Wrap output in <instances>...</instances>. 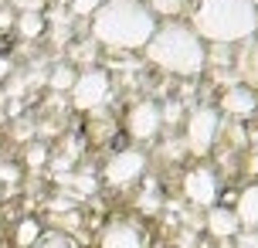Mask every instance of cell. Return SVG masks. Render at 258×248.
<instances>
[{"label": "cell", "mask_w": 258, "mask_h": 248, "mask_svg": "<svg viewBox=\"0 0 258 248\" xmlns=\"http://www.w3.org/2000/svg\"><path fill=\"white\" fill-rule=\"evenodd\" d=\"M156 24V14L143 0H102L92 14V38L116 51H140L153 38Z\"/></svg>", "instance_id": "1"}, {"label": "cell", "mask_w": 258, "mask_h": 248, "mask_svg": "<svg viewBox=\"0 0 258 248\" xmlns=\"http://www.w3.org/2000/svg\"><path fill=\"white\" fill-rule=\"evenodd\" d=\"M190 27L204 44H241L258 31V7L251 0H194Z\"/></svg>", "instance_id": "2"}, {"label": "cell", "mask_w": 258, "mask_h": 248, "mask_svg": "<svg viewBox=\"0 0 258 248\" xmlns=\"http://www.w3.org/2000/svg\"><path fill=\"white\" fill-rule=\"evenodd\" d=\"M146 61L156 68H163L170 75H201L207 65V48L201 34L194 31L187 21H167V24H156L153 38L146 41Z\"/></svg>", "instance_id": "3"}, {"label": "cell", "mask_w": 258, "mask_h": 248, "mask_svg": "<svg viewBox=\"0 0 258 248\" xmlns=\"http://www.w3.org/2000/svg\"><path fill=\"white\" fill-rule=\"evenodd\" d=\"M221 133V112L214 105H197L187 119V150H190L194 157H207L211 150H214V140H218Z\"/></svg>", "instance_id": "4"}, {"label": "cell", "mask_w": 258, "mask_h": 248, "mask_svg": "<svg viewBox=\"0 0 258 248\" xmlns=\"http://www.w3.org/2000/svg\"><path fill=\"white\" fill-rule=\"evenodd\" d=\"M109 92H112V79H109V72L102 68H85L82 75L75 79L72 85V102L75 109H99V105L109 102Z\"/></svg>", "instance_id": "5"}, {"label": "cell", "mask_w": 258, "mask_h": 248, "mask_svg": "<svg viewBox=\"0 0 258 248\" xmlns=\"http://www.w3.org/2000/svg\"><path fill=\"white\" fill-rule=\"evenodd\" d=\"M143 170H146V157H143L140 150H119L105 163V180L112 183V187H126V183L140 180Z\"/></svg>", "instance_id": "6"}, {"label": "cell", "mask_w": 258, "mask_h": 248, "mask_svg": "<svg viewBox=\"0 0 258 248\" xmlns=\"http://www.w3.org/2000/svg\"><path fill=\"white\" fill-rule=\"evenodd\" d=\"M99 248H146V231L133 218H112L99 235Z\"/></svg>", "instance_id": "7"}, {"label": "cell", "mask_w": 258, "mask_h": 248, "mask_svg": "<svg viewBox=\"0 0 258 248\" xmlns=\"http://www.w3.org/2000/svg\"><path fill=\"white\" fill-rule=\"evenodd\" d=\"M218 173L211 167H194L187 177H183V194L190 197L194 204H201V208H214V201H218Z\"/></svg>", "instance_id": "8"}, {"label": "cell", "mask_w": 258, "mask_h": 248, "mask_svg": "<svg viewBox=\"0 0 258 248\" xmlns=\"http://www.w3.org/2000/svg\"><path fill=\"white\" fill-rule=\"evenodd\" d=\"M163 126V112L156 102H136L126 116V130L133 140H153Z\"/></svg>", "instance_id": "9"}, {"label": "cell", "mask_w": 258, "mask_h": 248, "mask_svg": "<svg viewBox=\"0 0 258 248\" xmlns=\"http://www.w3.org/2000/svg\"><path fill=\"white\" fill-rule=\"evenodd\" d=\"M255 109H258V95L248 85H241V82L228 85L224 95H221V112H228L231 119H248Z\"/></svg>", "instance_id": "10"}, {"label": "cell", "mask_w": 258, "mask_h": 248, "mask_svg": "<svg viewBox=\"0 0 258 248\" xmlns=\"http://www.w3.org/2000/svg\"><path fill=\"white\" fill-rule=\"evenodd\" d=\"M238 228L241 224H238V214L231 208H218L214 204V208L207 211V231L214 238H231V235H238Z\"/></svg>", "instance_id": "11"}, {"label": "cell", "mask_w": 258, "mask_h": 248, "mask_svg": "<svg viewBox=\"0 0 258 248\" xmlns=\"http://www.w3.org/2000/svg\"><path fill=\"white\" fill-rule=\"evenodd\" d=\"M234 214H238V224H245L248 231L258 228V183H251V187H245V191L238 194Z\"/></svg>", "instance_id": "12"}, {"label": "cell", "mask_w": 258, "mask_h": 248, "mask_svg": "<svg viewBox=\"0 0 258 248\" xmlns=\"http://www.w3.org/2000/svg\"><path fill=\"white\" fill-rule=\"evenodd\" d=\"M234 68H238V82H245L248 89L258 85V38H251L245 44V51L238 54Z\"/></svg>", "instance_id": "13"}, {"label": "cell", "mask_w": 258, "mask_h": 248, "mask_svg": "<svg viewBox=\"0 0 258 248\" xmlns=\"http://www.w3.org/2000/svg\"><path fill=\"white\" fill-rule=\"evenodd\" d=\"M14 31L27 41L41 38V34H44V14H17V17H14Z\"/></svg>", "instance_id": "14"}, {"label": "cell", "mask_w": 258, "mask_h": 248, "mask_svg": "<svg viewBox=\"0 0 258 248\" xmlns=\"http://www.w3.org/2000/svg\"><path fill=\"white\" fill-rule=\"evenodd\" d=\"M146 7L156 14V17H167V21H177L187 7H190V0H146Z\"/></svg>", "instance_id": "15"}, {"label": "cell", "mask_w": 258, "mask_h": 248, "mask_svg": "<svg viewBox=\"0 0 258 248\" xmlns=\"http://www.w3.org/2000/svg\"><path fill=\"white\" fill-rule=\"evenodd\" d=\"M38 238H41V221H34V218H24V221L17 224V231H14L17 248H31Z\"/></svg>", "instance_id": "16"}, {"label": "cell", "mask_w": 258, "mask_h": 248, "mask_svg": "<svg viewBox=\"0 0 258 248\" xmlns=\"http://www.w3.org/2000/svg\"><path fill=\"white\" fill-rule=\"evenodd\" d=\"M31 248H78V241L72 235H64V231H41V238L34 241Z\"/></svg>", "instance_id": "17"}, {"label": "cell", "mask_w": 258, "mask_h": 248, "mask_svg": "<svg viewBox=\"0 0 258 248\" xmlns=\"http://www.w3.org/2000/svg\"><path fill=\"white\" fill-rule=\"evenodd\" d=\"M75 68L72 65H58L51 72V79H48V85H51V89H58V92H64V89H72V85H75Z\"/></svg>", "instance_id": "18"}, {"label": "cell", "mask_w": 258, "mask_h": 248, "mask_svg": "<svg viewBox=\"0 0 258 248\" xmlns=\"http://www.w3.org/2000/svg\"><path fill=\"white\" fill-rule=\"evenodd\" d=\"M99 4L102 0H68V11L75 14V17H92V14L99 11Z\"/></svg>", "instance_id": "19"}, {"label": "cell", "mask_w": 258, "mask_h": 248, "mask_svg": "<svg viewBox=\"0 0 258 248\" xmlns=\"http://www.w3.org/2000/svg\"><path fill=\"white\" fill-rule=\"evenodd\" d=\"M44 4L48 0H11L14 14H44Z\"/></svg>", "instance_id": "20"}, {"label": "cell", "mask_w": 258, "mask_h": 248, "mask_svg": "<svg viewBox=\"0 0 258 248\" xmlns=\"http://www.w3.org/2000/svg\"><path fill=\"white\" fill-rule=\"evenodd\" d=\"M58 180H61V183H72L75 191H82V197H85V194H92V191H95V180H92V177H68V173H61Z\"/></svg>", "instance_id": "21"}, {"label": "cell", "mask_w": 258, "mask_h": 248, "mask_svg": "<svg viewBox=\"0 0 258 248\" xmlns=\"http://www.w3.org/2000/svg\"><path fill=\"white\" fill-rule=\"evenodd\" d=\"M44 160H48V150H44L41 143H34L31 150H27V163H31V167H41Z\"/></svg>", "instance_id": "22"}, {"label": "cell", "mask_w": 258, "mask_h": 248, "mask_svg": "<svg viewBox=\"0 0 258 248\" xmlns=\"http://www.w3.org/2000/svg\"><path fill=\"white\" fill-rule=\"evenodd\" d=\"M21 180V170L14 163H0V183H17Z\"/></svg>", "instance_id": "23"}, {"label": "cell", "mask_w": 258, "mask_h": 248, "mask_svg": "<svg viewBox=\"0 0 258 248\" xmlns=\"http://www.w3.org/2000/svg\"><path fill=\"white\" fill-rule=\"evenodd\" d=\"M238 248H258V228H251L248 235H241V241H238Z\"/></svg>", "instance_id": "24"}, {"label": "cell", "mask_w": 258, "mask_h": 248, "mask_svg": "<svg viewBox=\"0 0 258 248\" xmlns=\"http://www.w3.org/2000/svg\"><path fill=\"white\" fill-rule=\"evenodd\" d=\"M11 75V58H0V82Z\"/></svg>", "instance_id": "25"}, {"label": "cell", "mask_w": 258, "mask_h": 248, "mask_svg": "<svg viewBox=\"0 0 258 248\" xmlns=\"http://www.w3.org/2000/svg\"><path fill=\"white\" fill-rule=\"evenodd\" d=\"M251 4H255V7H258V0H251Z\"/></svg>", "instance_id": "26"}, {"label": "cell", "mask_w": 258, "mask_h": 248, "mask_svg": "<svg viewBox=\"0 0 258 248\" xmlns=\"http://www.w3.org/2000/svg\"><path fill=\"white\" fill-rule=\"evenodd\" d=\"M143 4H146V0H143Z\"/></svg>", "instance_id": "27"}]
</instances>
